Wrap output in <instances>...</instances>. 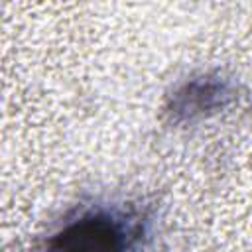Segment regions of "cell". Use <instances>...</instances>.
I'll use <instances>...</instances> for the list:
<instances>
[{
  "label": "cell",
  "instance_id": "cell-1",
  "mask_svg": "<svg viewBox=\"0 0 252 252\" xmlns=\"http://www.w3.org/2000/svg\"><path fill=\"white\" fill-rule=\"evenodd\" d=\"M148 215L132 203H91L69 213L39 252H146Z\"/></svg>",
  "mask_w": 252,
  "mask_h": 252
},
{
  "label": "cell",
  "instance_id": "cell-2",
  "mask_svg": "<svg viewBox=\"0 0 252 252\" xmlns=\"http://www.w3.org/2000/svg\"><path fill=\"white\" fill-rule=\"evenodd\" d=\"M238 83L222 71H201L179 81L165 96L163 118L169 126H197L236 106Z\"/></svg>",
  "mask_w": 252,
  "mask_h": 252
}]
</instances>
